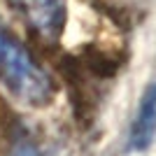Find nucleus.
I'll return each instance as SVG.
<instances>
[{"label": "nucleus", "mask_w": 156, "mask_h": 156, "mask_svg": "<svg viewBox=\"0 0 156 156\" xmlns=\"http://www.w3.org/2000/svg\"><path fill=\"white\" fill-rule=\"evenodd\" d=\"M0 82L21 103L44 107L54 100V86L49 72L33 58V54L0 21Z\"/></svg>", "instance_id": "obj_1"}, {"label": "nucleus", "mask_w": 156, "mask_h": 156, "mask_svg": "<svg viewBox=\"0 0 156 156\" xmlns=\"http://www.w3.org/2000/svg\"><path fill=\"white\" fill-rule=\"evenodd\" d=\"M9 5L28 23V30L40 40L49 44L58 42L68 19L65 0H9Z\"/></svg>", "instance_id": "obj_2"}, {"label": "nucleus", "mask_w": 156, "mask_h": 156, "mask_svg": "<svg viewBox=\"0 0 156 156\" xmlns=\"http://www.w3.org/2000/svg\"><path fill=\"white\" fill-rule=\"evenodd\" d=\"M154 135H156V79L147 86V91L140 100L135 121L130 128V147L135 151L147 149Z\"/></svg>", "instance_id": "obj_3"}, {"label": "nucleus", "mask_w": 156, "mask_h": 156, "mask_svg": "<svg viewBox=\"0 0 156 156\" xmlns=\"http://www.w3.org/2000/svg\"><path fill=\"white\" fill-rule=\"evenodd\" d=\"M12 156H37V154H35V149H33V147L23 144V147H19V149H14Z\"/></svg>", "instance_id": "obj_4"}]
</instances>
